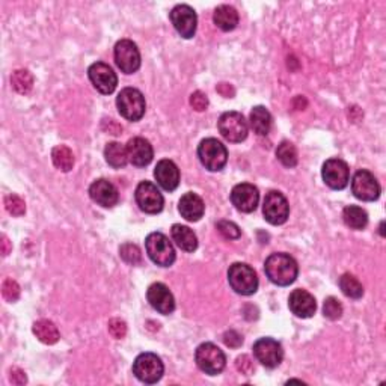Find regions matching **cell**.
I'll return each mask as SVG.
<instances>
[{
  "instance_id": "7c38bea8",
  "label": "cell",
  "mask_w": 386,
  "mask_h": 386,
  "mask_svg": "<svg viewBox=\"0 0 386 386\" xmlns=\"http://www.w3.org/2000/svg\"><path fill=\"white\" fill-rule=\"evenodd\" d=\"M323 181L333 191H343L347 187L350 180V170L347 163L341 158H329L326 160L322 170Z\"/></svg>"
},
{
  "instance_id": "4dcf8cb0",
  "label": "cell",
  "mask_w": 386,
  "mask_h": 386,
  "mask_svg": "<svg viewBox=\"0 0 386 386\" xmlns=\"http://www.w3.org/2000/svg\"><path fill=\"white\" fill-rule=\"evenodd\" d=\"M340 289L341 291L350 299H361L364 296V287L350 273H344L340 278Z\"/></svg>"
},
{
  "instance_id": "484cf974",
  "label": "cell",
  "mask_w": 386,
  "mask_h": 386,
  "mask_svg": "<svg viewBox=\"0 0 386 386\" xmlns=\"http://www.w3.org/2000/svg\"><path fill=\"white\" fill-rule=\"evenodd\" d=\"M251 127L254 133L259 136H266L270 132L272 115L264 106H255L251 112Z\"/></svg>"
},
{
  "instance_id": "52a82bcc",
  "label": "cell",
  "mask_w": 386,
  "mask_h": 386,
  "mask_svg": "<svg viewBox=\"0 0 386 386\" xmlns=\"http://www.w3.org/2000/svg\"><path fill=\"white\" fill-rule=\"evenodd\" d=\"M163 373V362L154 353H142L133 362V374L144 383H157L162 379Z\"/></svg>"
},
{
  "instance_id": "5bb4252c",
  "label": "cell",
  "mask_w": 386,
  "mask_h": 386,
  "mask_svg": "<svg viewBox=\"0 0 386 386\" xmlns=\"http://www.w3.org/2000/svg\"><path fill=\"white\" fill-rule=\"evenodd\" d=\"M254 354L266 368H276L284 359L282 345L273 338H260L255 341Z\"/></svg>"
},
{
  "instance_id": "83f0119b",
  "label": "cell",
  "mask_w": 386,
  "mask_h": 386,
  "mask_svg": "<svg viewBox=\"0 0 386 386\" xmlns=\"http://www.w3.org/2000/svg\"><path fill=\"white\" fill-rule=\"evenodd\" d=\"M343 219L345 225L352 230H364L368 223V214L364 209L358 205H349L345 207L343 212Z\"/></svg>"
},
{
  "instance_id": "1f68e13d",
  "label": "cell",
  "mask_w": 386,
  "mask_h": 386,
  "mask_svg": "<svg viewBox=\"0 0 386 386\" xmlns=\"http://www.w3.org/2000/svg\"><path fill=\"white\" fill-rule=\"evenodd\" d=\"M276 157L285 167H294L298 165V151H296V146L291 142H281V145L276 150Z\"/></svg>"
},
{
  "instance_id": "e575fe53",
  "label": "cell",
  "mask_w": 386,
  "mask_h": 386,
  "mask_svg": "<svg viewBox=\"0 0 386 386\" xmlns=\"http://www.w3.org/2000/svg\"><path fill=\"white\" fill-rule=\"evenodd\" d=\"M323 314L326 319L338 320L343 315V305L336 298H328L323 303Z\"/></svg>"
},
{
  "instance_id": "f1b7e54d",
  "label": "cell",
  "mask_w": 386,
  "mask_h": 386,
  "mask_svg": "<svg viewBox=\"0 0 386 386\" xmlns=\"http://www.w3.org/2000/svg\"><path fill=\"white\" fill-rule=\"evenodd\" d=\"M104 157L106 162L112 167H115V170H121V167H124L128 163L125 146L118 142H111L106 145Z\"/></svg>"
},
{
  "instance_id": "3957f363",
  "label": "cell",
  "mask_w": 386,
  "mask_h": 386,
  "mask_svg": "<svg viewBox=\"0 0 386 386\" xmlns=\"http://www.w3.org/2000/svg\"><path fill=\"white\" fill-rule=\"evenodd\" d=\"M116 107L118 112L124 116L125 120L136 123L145 115V97L136 88H124L123 91L116 97Z\"/></svg>"
},
{
  "instance_id": "9a60e30c",
  "label": "cell",
  "mask_w": 386,
  "mask_h": 386,
  "mask_svg": "<svg viewBox=\"0 0 386 386\" xmlns=\"http://www.w3.org/2000/svg\"><path fill=\"white\" fill-rule=\"evenodd\" d=\"M170 17L175 31L180 34V36H183L184 39H191L195 36L198 17L193 8H191L189 5H177L171 11Z\"/></svg>"
},
{
  "instance_id": "603a6c76",
  "label": "cell",
  "mask_w": 386,
  "mask_h": 386,
  "mask_svg": "<svg viewBox=\"0 0 386 386\" xmlns=\"http://www.w3.org/2000/svg\"><path fill=\"white\" fill-rule=\"evenodd\" d=\"M178 212L189 222H198L204 216L205 205L201 200V196H198L193 192H187L181 196L180 202H178Z\"/></svg>"
},
{
  "instance_id": "836d02e7",
  "label": "cell",
  "mask_w": 386,
  "mask_h": 386,
  "mask_svg": "<svg viewBox=\"0 0 386 386\" xmlns=\"http://www.w3.org/2000/svg\"><path fill=\"white\" fill-rule=\"evenodd\" d=\"M120 255L127 264L136 266L142 263V252L139 249V246H136L133 243H124L120 247Z\"/></svg>"
},
{
  "instance_id": "d4e9b609",
  "label": "cell",
  "mask_w": 386,
  "mask_h": 386,
  "mask_svg": "<svg viewBox=\"0 0 386 386\" xmlns=\"http://www.w3.org/2000/svg\"><path fill=\"white\" fill-rule=\"evenodd\" d=\"M171 234H172L174 242L177 243L178 247H180V249H183L186 252L196 251L198 239H196V234L189 228V226L175 223V225H172Z\"/></svg>"
},
{
  "instance_id": "5b68a950",
  "label": "cell",
  "mask_w": 386,
  "mask_h": 386,
  "mask_svg": "<svg viewBox=\"0 0 386 386\" xmlns=\"http://www.w3.org/2000/svg\"><path fill=\"white\" fill-rule=\"evenodd\" d=\"M145 249L151 261L160 267H170L175 261V249L162 233H151L145 239Z\"/></svg>"
},
{
  "instance_id": "7a4b0ae2",
  "label": "cell",
  "mask_w": 386,
  "mask_h": 386,
  "mask_svg": "<svg viewBox=\"0 0 386 386\" xmlns=\"http://www.w3.org/2000/svg\"><path fill=\"white\" fill-rule=\"evenodd\" d=\"M198 157H200L205 170H209L210 172H219L228 162V151L221 141L214 139V137H207L198 146Z\"/></svg>"
},
{
  "instance_id": "30bf717a",
  "label": "cell",
  "mask_w": 386,
  "mask_h": 386,
  "mask_svg": "<svg viewBox=\"0 0 386 386\" xmlns=\"http://www.w3.org/2000/svg\"><path fill=\"white\" fill-rule=\"evenodd\" d=\"M115 62L125 74H133L141 68V53L130 39H121L115 46Z\"/></svg>"
},
{
  "instance_id": "cb8c5ba5",
  "label": "cell",
  "mask_w": 386,
  "mask_h": 386,
  "mask_svg": "<svg viewBox=\"0 0 386 386\" xmlns=\"http://www.w3.org/2000/svg\"><path fill=\"white\" fill-rule=\"evenodd\" d=\"M213 22L223 32L234 31L237 25H239V13L230 5H221L216 8L213 14Z\"/></svg>"
},
{
  "instance_id": "ab89813d",
  "label": "cell",
  "mask_w": 386,
  "mask_h": 386,
  "mask_svg": "<svg viewBox=\"0 0 386 386\" xmlns=\"http://www.w3.org/2000/svg\"><path fill=\"white\" fill-rule=\"evenodd\" d=\"M191 106L196 112H204L209 107V98L201 91H196L191 95Z\"/></svg>"
},
{
  "instance_id": "6da1fadb",
  "label": "cell",
  "mask_w": 386,
  "mask_h": 386,
  "mask_svg": "<svg viewBox=\"0 0 386 386\" xmlns=\"http://www.w3.org/2000/svg\"><path fill=\"white\" fill-rule=\"evenodd\" d=\"M267 278L280 287H287L296 281L299 275V266L291 255L278 252L272 254L264 263Z\"/></svg>"
},
{
  "instance_id": "7bdbcfd3",
  "label": "cell",
  "mask_w": 386,
  "mask_h": 386,
  "mask_svg": "<svg viewBox=\"0 0 386 386\" xmlns=\"http://www.w3.org/2000/svg\"><path fill=\"white\" fill-rule=\"evenodd\" d=\"M11 382L14 385H18V386H22L27 382V378H26V373L23 370H20V368H13L11 370Z\"/></svg>"
},
{
  "instance_id": "e0dca14e",
  "label": "cell",
  "mask_w": 386,
  "mask_h": 386,
  "mask_svg": "<svg viewBox=\"0 0 386 386\" xmlns=\"http://www.w3.org/2000/svg\"><path fill=\"white\" fill-rule=\"evenodd\" d=\"M260 201L259 189L254 184L242 183L234 186L231 191V202L242 213H252Z\"/></svg>"
},
{
  "instance_id": "ba28073f",
  "label": "cell",
  "mask_w": 386,
  "mask_h": 386,
  "mask_svg": "<svg viewBox=\"0 0 386 386\" xmlns=\"http://www.w3.org/2000/svg\"><path fill=\"white\" fill-rule=\"evenodd\" d=\"M219 132L228 142L239 144L243 142L247 137V132H249V127H247V121L240 112H225L219 118Z\"/></svg>"
},
{
  "instance_id": "b9f144b4",
  "label": "cell",
  "mask_w": 386,
  "mask_h": 386,
  "mask_svg": "<svg viewBox=\"0 0 386 386\" xmlns=\"http://www.w3.org/2000/svg\"><path fill=\"white\" fill-rule=\"evenodd\" d=\"M223 341H225L226 345H228V347L237 349V347H240V345H242L243 336L239 332H235V331H228L223 335Z\"/></svg>"
},
{
  "instance_id": "4316f807",
  "label": "cell",
  "mask_w": 386,
  "mask_h": 386,
  "mask_svg": "<svg viewBox=\"0 0 386 386\" xmlns=\"http://www.w3.org/2000/svg\"><path fill=\"white\" fill-rule=\"evenodd\" d=\"M32 331L39 341L44 344H48V345L56 344L59 341V338H61L56 324L50 320H46V319L35 322L32 326Z\"/></svg>"
},
{
  "instance_id": "d590c367",
  "label": "cell",
  "mask_w": 386,
  "mask_h": 386,
  "mask_svg": "<svg viewBox=\"0 0 386 386\" xmlns=\"http://www.w3.org/2000/svg\"><path fill=\"white\" fill-rule=\"evenodd\" d=\"M5 207L8 213H11L13 216H23L25 212H26V204L25 201L22 200V198L17 196V195H8L5 198Z\"/></svg>"
},
{
  "instance_id": "ee69618b",
  "label": "cell",
  "mask_w": 386,
  "mask_h": 386,
  "mask_svg": "<svg viewBox=\"0 0 386 386\" xmlns=\"http://www.w3.org/2000/svg\"><path fill=\"white\" fill-rule=\"evenodd\" d=\"M0 244H2V255L4 256H6L9 252L13 251V244H11V242H9L6 235H2V242H0Z\"/></svg>"
},
{
  "instance_id": "9c48e42d",
  "label": "cell",
  "mask_w": 386,
  "mask_h": 386,
  "mask_svg": "<svg viewBox=\"0 0 386 386\" xmlns=\"http://www.w3.org/2000/svg\"><path fill=\"white\" fill-rule=\"evenodd\" d=\"M263 214L264 219L272 225L285 223L290 216V205L287 198L278 191H272L267 193L264 198Z\"/></svg>"
},
{
  "instance_id": "8992f818",
  "label": "cell",
  "mask_w": 386,
  "mask_h": 386,
  "mask_svg": "<svg viewBox=\"0 0 386 386\" xmlns=\"http://www.w3.org/2000/svg\"><path fill=\"white\" fill-rule=\"evenodd\" d=\"M195 361L201 371L216 375L223 371L226 365L225 353L213 343H204L195 352Z\"/></svg>"
},
{
  "instance_id": "60d3db41",
  "label": "cell",
  "mask_w": 386,
  "mask_h": 386,
  "mask_svg": "<svg viewBox=\"0 0 386 386\" xmlns=\"http://www.w3.org/2000/svg\"><path fill=\"white\" fill-rule=\"evenodd\" d=\"M235 367H237V370H239L243 374H246V375L252 374V371H254V364H252L249 356H246V354L239 356V358H237Z\"/></svg>"
},
{
  "instance_id": "7402d4cb",
  "label": "cell",
  "mask_w": 386,
  "mask_h": 386,
  "mask_svg": "<svg viewBox=\"0 0 386 386\" xmlns=\"http://www.w3.org/2000/svg\"><path fill=\"white\" fill-rule=\"evenodd\" d=\"M289 306L296 317H301V319H310V317L315 314L317 302L311 293L298 289L290 294Z\"/></svg>"
},
{
  "instance_id": "f35d334b",
  "label": "cell",
  "mask_w": 386,
  "mask_h": 386,
  "mask_svg": "<svg viewBox=\"0 0 386 386\" xmlns=\"http://www.w3.org/2000/svg\"><path fill=\"white\" fill-rule=\"evenodd\" d=\"M109 333H111L116 340H123L127 333L125 322L121 319H112L109 322Z\"/></svg>"
},
{
  "instance_id": "ffe728a7",
  "label": "cell",
  "mask_w": 386,
  "mask_h": 386,
  "mask_svg": "<svg viewBox=\"0 0 386 386\" xmlns=\"http://www.w3.org/2000/svg\"><path fill=\"white\" fill-rule=\"evenodd\" d=\"M89 196H91L94 202L104 207V209H112V207L118 204V200H120L116 187L111 181L104 180V178L91 184V187H89Z\"/></svg>"
},
{
  "instance_id": "d6a6232c",
  "label": "cell",
  "mask_w": 386,
  "mask_h": 386,
  "mask_svg": "<svg viewBox=\"0 0 386 386\" xmlns=\"http://www.w3.org/2000/svg\"><path fill=\"white\" fill-rule=\"evenodd\" d=\"M11 83L18 94H29L32 91L34 77L27 70H17L11 77Z\"/></svg>"
},
{
  "instance_id": "44dd1931",
  "label": "cell",
  "mask_w": 386,
  "mask_h": 386,
  "mask_svg": "<svg viewBox=\"0 0 386 386\" xmlns=\"http://www.w3.org/2000/svg\"><path fill=\"white\" fill-rule=\"evenodd\" d=\"M154 177L162 189L167 192H174L180 184V170L172 160H160L154 170Z\"/></svg>"
},
{
  "instance_id": "2e32d148",
  "label": "cell",
  "mask_w": 386,
  "mask_h": 386,
  "mask_svg": "<svg viewBox=\"0 0 386 386\" xmlns=\"http://www.w3.org/2000/svg\"><path fill=\"white\" fill-rule=\"evenodd\" d=\"M88 76H89V81H91V83L94 85V88L98 92L107 95V94H112L116 89L118 77L112 68L104 62L92 64L89 67Z\"/></svg>"
},
{
  "instance_id": "f6af8a7d",
  "label": "cell",
  "mask_w": 386,
  "mask_h": 386,
  "mask_svg": "<svg viewBox=\"0 0 386 386\" xmlns=\"http://www.w3.org/2000/svg\"><path fill=\"white\" fill-rule=\"evenodd\" d=\"M217 91H219V92H221L222 95H225V97H231V95L234 94L233 88H231L230 85H226V83H221L219 88H217Z\"/></svg>"
},
{
  "instance_id": "74e56055",
  "label": "cell",
  "mask_w": 386,
  "mask_h": 386,
  "mask_svg": "<svg viewBox=\"0 0 386 386\" xmlns=\"http://www.w3.org/2000/svg\"><path fill=\"white\" fill-rule=\"evenodd\" d=\"M2 294L8 302H17L20 298V285L11 278L5 280L2 285Z\"/></svg>"
},
{
  "instance_id": "4fadbf2b",
  "label": "cell",
  "mask_w": 386,
  "mask_h": 386,
  "mask_svg": "<svg viewBox=\"0 0 386 386\" xmlns=\"http://www.w3.org/2000/svg\"><path fill=\"white\" fill-rule=\"evenodd\" d=\"M352 192L361 201H375L380 196V184L375 177L367 171L361 170L354 174L352 180Z\"/></svg>"
},
{
  "instance_id": "8d00e7d4",
  "label": "cell",
  "mask_w": 386,
  "mask_h": 386,
  "mask_svg": "<svg viewBox=\"0 0 386 386\" xmlns=\"http://www.w3.org/2000/svg\"><path fill=\"white\" fill-rule=\"evenodd\" d=\"M217 231H219L226 240H237L242 235V231L239 226H237L234 222L230 221H221L216 225Z\"/></svg>"
},
{
  "instance_id": "8fae6325",
  "label": "cell",
  "mask_w": 386,
  "mask_h": 386,
  "mask_svg": "<svg viewBox=\"0 0 386 386\" xmlns=\"http://www.w3.org/2000/svg\"><path fill=\"white\" fill-rule=\"evenodd\" d=\"M136 202L148 214H157L163 210L165 200L157 186L151 181H142L136 187Z\"/></svg>"
},
{
  "instance_id": "d6986e66",
  "label": "cell",
  "mask_w": 386,
  "mask_h": 386,
  "mask_svg": "<svg viewBox=\"0 0 386 386\" xmlns=\"http://www.w3.org/2000/svg\"><path fill=\"white\" fill-rule=\"evenodd\" d=\"M125 150L128 163H132L137 167L150 165L154 157L153 145L150 144V141L144 139V137H133V139L128 141V144L125 145Z\"/></svg>"
},
{
  "instance_id": "277c9868",
  "label": "cell",
  "mask_w": 386,
  "mask_h": 386,
  "mask_svg": "<svg viewBox=\"0 0 386 386\" xmlns=\"http://www.w3.org/2000/svg\"><path fill=\"white\" fill-rule=\"evenodd\" d=\"M228 282L231 289L242 296H252L259 290V276L249 264L234 263L228 269Z\"/></svg>"
},
{
  "instance_id": "ac0fdd59",
  "label": "cell",
  "mask_w": 386,
  "mask_h": 386,
  "mask_svg": "<svg viewBox=\"0 0 386 386\" xmlns=\"http://www.w3.org/2000/svg\"><path fill=\"white\" fill-rule=\"evenodd\" d=\"M146 299L153 308L163 315H170L175 310V299L170 289L162 282H156L150 285L146 291Z\"/></svg>"
},
{
  "instance_id": "f546056e",
  "label": "cell",
  "mask_w": 386,
  "mask_h": 386,
  "mask_svg": "<svg viewBox=\"0 0 386 386\" xmlns=\"http://www.w3.org/2000/svg\"><path fill=\"white\" fill-rule=\"evenodd\" d=\"M52 160L59 171L70 172L74 166V154L68 146L57 145L52 151Z\"/></svg>"
}]
</instances>
